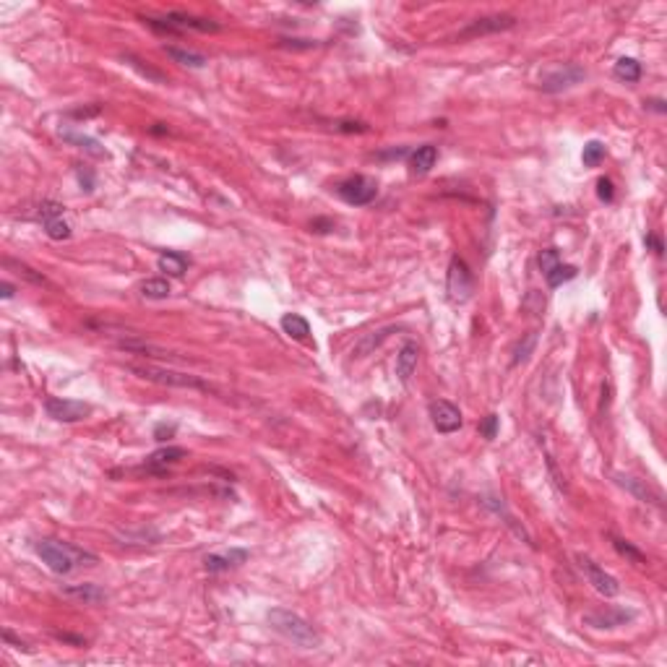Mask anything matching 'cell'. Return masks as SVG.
Here are the masks:
<instances>
[{
    "label": "cell",
    "mask_w": 667,
    "mask_h": 667,
    "mask_svg": "<svg viewBox=\"0 0 667 667\" xmlns=\"http://www.w3.org/2000/svg\"><path fill=\"white\" fill-rule=\"evenodd\" d=\"M587 78V71L581 65H573V63H566V65H558V68H550L540 76V89L547 91V94H558V91H566V89L576 87Z\"/></svg>",
    "instance_id": "obj_5"
},
{
    "label": "cell",
    "mask_w": 667,
    "mask_h": 667,
    "mask_svg": "<svg viewBox=\"0 0 667 667\" xmlns=\"http://www.w3.org/2000/svg\"><path fill=\"white\" fill-rule=\"evenodd\" d=\"M576 274H579L576 266H571V263H558L553 272L545 274V282H547V287H560L563 282H571Z\"/></svg>",
    "instance_id": "obj_28"
},
{
    "label": "cell",
    "mask_w": 667,
    "mask_h": 667,
    "mask_svg": "<svg viewBox=\"0 0 667 667\" xmlns=\"http://www.w3.org/2000/svg\"><path fill=\"white\" fill-rule=\"evenodd\" d=\"M615 482H618L620 488H626L628 493H633L642 503H659V498H657L646 485H644V480H636V477H631V474H615Z\"/></svg>",
    "instance_id": "obj_20"
},
{
    "label": "cell",
    "mask_w": 667,
    "mask_h": 667,
    "mask_svg": "<svg viewBox=\"0 0 667 667\" xmlns=\"http://www.w3.org/2000/svg\"><path fill=\"white\" fill-rule=\"evenodd\" d=\"M336 193L349 206H368L378 196V183L368 175H352L336 186Z\"/></svg>",
    "instance_id": "obj_4"
},
{
    "label": "cell",
    "mask_w": 667,
    "mask_h": 667,
    "mask_svg": "<svg viewBox=\"0 0 667 667\" xmlns=\"http://www.w3.org/2000/svg\"><path fill=\"white\" fill-rule=\"evenodd\" d=\"M61 642H71V644H76V646H81L84 644V639H78V636H71V633H55Z\"/></svg>",
    "instance_id": "obj_43"
},
{
    "label": "cell",
    "mask_w": 667,
    "mask_h": 667,
    "mask_svg": "<svg viewBox=\"0 0 667 667\" xmlns=\"http://www.w3.org/2000/svg\"><path fill=\"white\" fill-rule=\"evenodd\" d=\"M534 347H537V331L524 334V336H521V342L516 345V349H514V365L527 362V360H529V355L534 352Z\"/></svg>",
    "instance_id": "obj_30"
},
{
    "label": "cell",
    "mask_w": 667,
    "mask_h": 667,
    "mask_svg": "<svg viewBox=\"0 0 667 667\" xmlns=\"http://www.w3.org/2000/svg\"><path fill=\"white\" fill-rule=\"evenodd\" d=\"M76 175H78L81 190L91 193V190H94V173H91V170H87V167H78V170H76Z\"/></svg>",
    "instance_id": "obj_38"
},
{
    "label": "cell",
    "mask_w": 667,
    "mask_h": 667,
    "mask_svg": "<svg viewBox=\"0 0 667 667\" xmlns=\"http://www.w3.org/2000/svg\"><path fill=\"white\" fill-rule=\"evenodd\" d=\"M3 639H6L8 644H13V649H21V652H32V649H29V646H26V644L21 642V639H16V636H13V633L8 628L3 631Z\"/></svg>",
    "instance_id": "obj_40"
},
{
    "label": "cell",
    "mask_w": 667,
    "mask_h": 667,
    "mask_svg": "<svg viewBox=\"0 0 667 667\" xmlns=\"http://www.w3.org/2000/svg\"><path fill=\"white\" fill-rule=\"evenodd\" d=\"M613 547H615V550H618L626 560H631V563H636V566H646V556H644L639 547H633L628 540H623V537H613Z\"/></svg>",
    "instance_id": "obj_27"
},
{
    "label": "cell",
    "mask_w": 667,
    "mask_h": 667,
    "mask_svg": "<svg viewBox=\"0 0 667 667\" xmlns=\"http://www.w3.org/2000/svg\"><path fill=\"white\" fill-rule=\"evenodd\" d=\"M334 128H336V131H342V133H368V131H371L368 125L360 123V120H339Z\"/></svg>",
    "instance_id": "obj_37"
},
{
    "label": "cell",
    "mask_w": 667,
    "mask_h": 667,
    "mask_svg": "<svg viewBox=\"0 0 667 667\" xmlns=\"http://www.w3.org/2000/svg\"><path fill=\"white\" fill-rule=\"evenodd\" d=\"M45 232H47L50 240H68L71 237V224L65 222L63 217H58V219L45 222Z\"/></svg>",
    "instance_id": "obj_31"
},
{
    "label": "cell",
    "mask_w": 667,
    "mask_h": 667,
    "mask_svg": "<svg viewBox=\"0 0 667 667\" xmlns=\"http://www.w3.org/2000/svg\"><path fill=\"white\" fill-rule=\"evenodd\" d=\"M430 420L435 425V430L448 435V433H457L461 428V412L457 404L446 402V399H435L430 402Z\"/></svg>",
    "instance_id": "obj_9"
},
{
    "label": "cell",
    "mask_w": 667,
    "mask_h": 667,
    "mask_svg": "<svg viewBox=\"0 0 667 667\" xmlns=\"http://www.w3.org/2000/svg\"><path fill=\"white\" fill-rule=\"evenodd\" d=\"M13 292H16V289H13V285H8V282H3V285H0V297H3V300H11Z\"/></svg>",
    "instance_id": "obj_42"
},
{
    "label": "cell",
    "mask_w": 667,
    "mask_h": 667,
    "mask_svg": "<svg viewBox=\"0 0 667 667\" xmlns=\"http://www.w3.org/2000/svg\"><path fill=\"white\" fill-rule=\"evenodd\" d=\"M579 566L581 571L587 573V579H589V584H592L597 592L602 594V597H618L620 592V584L615 576H610L605 569H600L594 560H589V558H579Z\"/></svg>",
    "instance_id": "obj_11"
},
{
    "label": "cell",
    "mask_w": 667,
    "mask_h": 667,
    "mask_svg": "<svg viewBox=\"0 0 667 667\" xmlns=\"http://www.w3.org/2000/svg\"><path fill=\"white\" fill-rule=\"evenodd\" d=\"M597 198L605 201V204H610V201L615 198V188H613V180H610V177H600V180H597Z\"/></svg>",
    "instance_id": "obj_36"
},
{
    "label": "cell",
    "mask_w": 667,
    "mask_h": 667,
    "mask_svg": "<svg viewBox=\"0 0 667 667\" xmlns=\"http://www.w3.org/2000/svg\"><path fill=\"white\" fill-rule=\"evenodd\" d=\"M269 623L276 633H282L287 642L297 644L303 649H316L321 646V633L313 628V623L297 615L292 610H285V607H274L269 610Z\"/></svg>",
    "instance_id": "obj_2"
},
{
    "label": "cell",
    "mask_w": 667,
    "mask_h": 667,
    "mask_svg": "<svg viewBox=\"0 0 667 667\" xmlns=\"http://www.w3.org/2000/svg\"><path fill=\"white\" fill-rule=\"evenodd\" d=\"M118 347L120 349H125V352H136V355H144V358H160V360H167V358H175L173 352H167V349H162V347L157 345H149V342H138V339H120L118 342Z\"/></svg>",
    "instance_id": "obj_19"
},
{
    "label": "cell",
    "mask_w": 667,
    "mask_h": 667,
    "mask_svg": "<svg viewBox=\"0 0 667 667\" xmlns=\"http://www.w3.org/2000/svg\"><path fill=\"white\" fill-rule=\"evenodd\" d=\"M186 457H188L186 448H180V446H164V448L154 451V454L146 459L144 470L151 472V474H167V470H170L173 464H177L180 459H186Z\"/></svg>",
    "instance_id": "obj_12"
},
{
    "label": "cell",
    "mask_w": 667,
    "mask_h": 667,
    "mask_svg": "<svg viewBox=\"0 0 667 667\" xmlns=\"http://www.w3.org/2000/svg\"><path fill=\"white\" fill-rule=\"evenodd\" d=\"M417 360H420V347L415 342H404L399 355H396V375L402 383H409L412 373L417 371Z\"/></svg>",
    "instance_id": "obj_15"
},
{
    "label": "cell",
    "mask_w": 667,
    "mask_h": 667,
    "mask_svg": "<svg viewBox=\"0 0 667 667\" xmlns=\"http://www.w3.org/2000/svg\"><path fill=\"white\" fill-rule=\"evenodd\" d=\"M164 52L173 58L175 63H180V65H186V68H204L206 65V58L204 55H198V52H193V50H180V47H164Z\"/></svg>",
    "instance_id": "obj_24"
},
{
    "label": "cell",
    "mask_w": 667,
    "mask_h": 667,
    "mask_svg": "<svg viewBox=\"0 0 667 667\" xmlns=\"http://www.w3.org/2000/svg\"><path fill=\"white\" fill-rule=\"evenodd\" d=\"M282 331L287 336L297 339V342H303V339L310 336V323L303 316H297V313H287V316H282Z\"/></svg>",
    "instance_id": "obj_21"
},
{
    "label": "cell",
    "mask_w": 667,
    "mask_h": 667,
    "mask_svg": "<svg viewBox=\"0 0 667 667\" xmlns=\"http://www.w3.org/2000/svg\"><path fill=\"white\" fill-rule=\"evenodd\" d=\"M157 266H160V272H164L167 276H183V274L188 272V266H190V259L183 256V253L167 250V253H162L160 259H157Z\"/></svg>",
    "instance_id": "obj_18"
},
{
    "label": "cell",
    "mask_w": 667,
    "mask_h": 667,
    "mask_svg": "<svg viewBox=\"0 0 667 667\" xmlns=\"http://www.w3.org/2000/svg\"><path fill=\"white\" fill-rule=\"evenodd\" d=\"M248 550H243V547H232V550H227V553H211V556L204 558V569L209 571V573H219V571H227V569H237V566H243L248 560Z\"/></svg>",
    "instance_id": "obj_14"
},
{
    "label": "cell",
    "mask_w": 667,
    "mask_h": 667,
    "mask_svg": "<svg viewBox=\"0 0 667 667\" xmlns=\"http://www.w3.org/2000/svg\"><path fill=\"white\" fill-rule=\"evenodd\" d=\"M34 553L42 558V563L47 566L52 573H71L76 566H94L97 556H91L87 550L76 547L68 543H58V540H37L34 543Z\"/></svg>",
    "instance_id": "obj_1"
},
{
    "label": "cell",
    "mask_w": 667,
    "mask_h": 667,
    "mask_svg": "<svg viewBox=\"0 0 667 667\" xmlns=\"http://www.w3.org/2000/svg\"><path fill=\"white\" fill-rule=\"evenodd\" d=\"M646 107H652V110H657V112H665L667 110L662 99H649V102H646Z\"/></svg>",
    "instance_id": "obj_44"
},
{
    "label": "cell",
    "mask_w": 667,
    "mask_h": 667,
    "mask_svg": "<svg viewBox=\"0 0 667 667\" xmlns=\"http://www.w3.org/2000/svg\"><path fill=\"white\" fill-rule=\"evenodd\" d=\"M123 63H125V65H131V68H136L138 74L144 76L146 81H154V84H167V76L162 74V71H157V68L146 65L144 61H138L136 55H123Z\"/></svg>",
    "instance_id": "obj_25"
},
{
    "label": "cell",
    "mask_w": 667,
    "mask_h": 667,
    "mask_svg": "<svg viewBox=\"0 0 667 667\" xmlns=\"http://www.w3.org/2000/svg\"><path fill=\"white\" fill-rule=\"evenodd\" d=\"M644 243H646V245H652V248H655V253H659V256H662V250H665V245H662V240H659V237L646 235V237H644Z\"/></svg>",
    "instance_id": "obj_41"
},
{
    "label": "cell",
    "mask_w": 667,
    "mask_h": 667,
    "mask_svg": "<svg viewBox=\"0 0 667 667\" xmlns=\"http://www.w3.org/2000/svg\"><path fill=\"white\" fill-rule=\"evenodd\" d=\"M61 136L68 141V144H76L78 149H84L87 154H91V157H105L107 151H105V146L99 144L97 138L91 136H81V133H74V131H61Z\"/></svg>",
    "instance_id": "obj_22"
},
{
    "label": "cell",
    "mask_w": 667,
    "mask_h": 667,
    "mask_svg": "<svg viewBox=\"0 0 667 667\" xmlns=\"http://www.w3.org/2000/svg\"><path fill=\"white\" fill-rule=\"evenodd\" d=\"M498 428H501V417L498 415H488L485 420L480 422V433H482V438H488V441H493L495 435H498Z\"/></svg>",
    "instance_id": "obj_35"
},
{
    "label": "cell",
    "mask_w": 667,
    "mask_h": 667,
    "mask_svg": "<svg viewBox=\"0 0 667 667\" xmlns=\"http://www.w3.org/2000/svg\"><path fill=\"white\" fill-rule=\"evenodd\" d=\"M175 430H177L175 425H167V422H160V425L154 428V438H157V441H167V438H173V435H175Z\"/></svg>",
    "instance_id": "obj_39"
},
{
    "label": "cell",
    "mask_w": 667,
    "mask_h": 667,
    "mask_svg": "<svg viewBox=\"0 0 667 667\" xmlns=\"http://www.w3.org/2000/svg\"><path fill=\"white\" fill-rule=\"evenodd\" d=\"M63 204H58V201H45L42 206H39V211H37V217L42 219V224L45 222H50V219H58V217H63Z\"/></svg>",
    "instance_id": "obj_33"
},
{
    "label": "cell",
    "mask_w": 667,
    "mask_h": 667,
    "mask_svg": "<svg viewBox=\"0 0 667 667\" xmlns=\"http://www.w3.org/2000/svg\"><path fill=\"white\" fill-rule=\"evenodd\" d=\"M438 162V149L433 144H425V146H417L412 154H409V167L415 175H428L435 167Z\"/></svg>",
    "instance_id": "obj_17"
},
{
    "label": "cell",
    "mask_w": 667,
    "mask_h": 667,
    "mask_svg": "<svg viewBox=\"0 0 667 667\" xmlns=\"http://www.w3.org/2000/svg\"><path fill=\"white\" fill-rule=\"evenodd\" d=\"M613 74H615V78L626 81V84H636L642 78V63L633 61V58H620L615 63V68H613Z\"/></svg>",
    "instance_id": "obj_23"
},
{
    "label": "cell",
    "mask_w": 667,
    "mask_h": 667,
    "mask_svg": "<svg viewBox=\"0 0 667 667\" xmlns=\"http://www.w3.org/2000/svg\"><path fill=\"white\" fill-rule=\"evenodd\" d=\"M164 24L170 26V29H175L177 34L180 32H186V29H193V32H219L222 26L217 24V21H211V19H198V16H188V13H167L164 16Z\"/></svg>",
    "instance_id": "obj_13"
},
{
    "label": "cell",
    "mask_w": 667,
    "mask_h": 667,
    "mask_svg": "<svg viewBox=\"0 0 667 667\" xmlns=\"http://www.w3.org/2000/svg\"><path fill=\"white\" fill-rule=\"evenodd\" d=\"M516 24L514 16L508 13H493V16H482V19H474L470 24L464 26L459 32V39H472V37H482V34H495V32H506L511 26Z\"/></svg>",
    "instance_id": "obj_8"
},
{
    "label": "cell",
    "mask_w": 667,
    "mask_h": 667,
    "mask_svg": "<svg viewBox=\"0 0 667 667\" xmlns=\"http://www.w3.org/2000/svg\"><path fill=\"white\" fill-rule=\"evenodd\" d=\"M63 594L71 597V600H78L84 605H99L107 600V592L97 587V584H74V587H63Z\"/></svg>",
    "instance_id": "obj_16"
},
{
    "label": "cell",
    "mask_w": 667,
    "mask_h": 667,
    "mask_svg": "<svg viewBox=\"0 0 667 667\" xmlns=\"http://www.w3.org/2000/svg\"><path fill=\"white\" fill-rule=\"evenodd\" d=\"M636 618V610L631 607H605V610H597V613H587L584 623L592 626V628H618L626 626Z\"/></svg>",
    "instance_id": "obj_10"
},
{
    "label": "cell",
    "mask_w": 667,
    "mask_h": 667,
    "mask_svg": "<svg viewBox=\"0 0 667 667\" xmlns=\"http://www.w3.org/2000/svg\"><path fill=\"white\" fill-rule=\"evenodd\" d=\"M472 292H474V279H472L470 266L459 256H454L448 263V297L454 303H467Z\"/></svg>",
    "instance_id": "obj_6"
},
{
    "label": "cell",
    "mask_w": 667,
    "mask_h": 667,
    "mask_svg": "<svg viewBox=\"0 0 667 667\" xmlns=\"http://www.w3.org/2000/svg\"><path fill=\"white\" fill-rule=\"evenodd\" d=\"M3 263H6L8 269H16V274H19V276H24V279H29V282H34V285H45V276H42V274H34V269H29V266H24V263H16L13 259H3Z\"/></svg>",
    "instance_id": "obj_32"
},
{
    "label": "cell",
    "mask_w": 667,
    "mask_h": 667,
    "mask_svg": "<svg viewBox=\"0 0 667 667\" xmlns=\"http://www.w3.org/2000/svg\"><path fill=\"white\" fill-rule=\"evenodd\" d=\"M128 371L144 378V381L160 383V386H177V389H198V391H211V386L206 381H201L198 375L190 373H177L170 368H154V365H128Z\"/></svg>",
    "instance_id": "obj_3"
},
{
    "label": "cell",
    "mask_w": 667,
    "mask_h": 667,
    "mask_svg": "<svg viewBox=\"0 0 667 667\" xmlns=\"http://www.w3.org/2000/svg\"><path fill=\"white\" fill-rule=\"evenodd\" d=\"M602 160H605V144H602V141H587V144H584V151H581L584 167H597Z\"/></svg>",
    "instance_id": "obj_29"
},
{
    "label": "cell",
    "mask_w": 667,
    "mask_h": 667,
    "mask_svg": "<svg viewBox=\"0 0 667 667\" xmlns=\"http://www.w3.org/2000/svg\"><path fill=\"white\" fill-rule=\"evenodd\" d=\"M45 412L58 422H81L91 415V407L78 399H63V396H50L45 402Z\"/></svg>",
    "instance_id": "obj_7"
},
{
    "label": "cell",
    "mask_w": 667,
    "mask_h": 667,
    "mask_svg": "<svg viewBox=\"0 0 667 667\" xmlns=\"http://www.w3.org/2000/svg\"><path fill=\"white\" fill-rule=\"evenodd\" d=\"M537 261H540V269H543V274H550L558 263H560V256H558L556 248H545Z\"/></svg>",
    "instance_id": "obj_34"
},
{
    "label": "cell",
    "mask_w": 667,
    "mask_h": 667,
    "mask_svg": "<svg viewBox=\"0 0 667 667\" xmlns=\"http://www.w3.org/2000/svg\"><path fill=\"white\" fill-rule=\"evenodd\" d=\"M170 282L167 279H146L144 285H141V295L146 297V300H167L170 297Z\"/></svg>",
    "instance_id": "obj_26"
}]
</instances>
